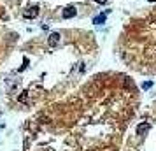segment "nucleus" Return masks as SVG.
Wrapping results in <instances>:
<instances>
[{
	"label": "nucleus",
	"instance_id": "7",
	"mask_svg": "<svg viewBox=\"0 0 156 151\" xmlns=\"http://www.w3.org/2000/svg\"><path fill=\"white\" fill-rule=\"evenodd\" d=\"M95 2H98V4H105L107 0H95Z\"/></svg>",
	"mask_w": 156,
	"mask_h": 151
},
{
	"label": "nucleus",
	"instance_id": "3",
	"mask_svg": "<svg viewBox=\"0 0 156 151\" xmlns=\"http://www.w3.org/2000/svg\"><path fill=\"white\" fill-rule=\"evenodd\" d=\"M37 14H39V9H37V7H30V11H26V12H25V18L30 19V18H35Z\"/></svg>",
	"mask_w": 156,
	"mask_h": 151
},
{
	"label": "nucleus",
	"instance_id": "6",
	"mask_svg": "<svg viewBox=\"0 0 156 151\" xmlns=\"http://www.w3.org/2000/svg\"><path fill=\"white\" fill-rule=\"evenodd\" d=\"M151 84H153V83H151V81H148V83L142 84V88H151Z\"/></svg>",
	"mask_w": 156,
	"mask_h": 151
},
{
	"label": "nucleus",
	"instance_id": "5",
	"mask_svg": "<svg viewBox=\"0 0 156 151\" xmlns=\"http://www.w3.org/2000/svg\"><path fill=\"white\" fill-rule=\"evenodd\" d=\"M93 23L95 25H102V23H105V14H102V16H97L93 19Z\"/></svg>",
	"mask_w": 156,
	"mask_h": 151
},
{
	"label": "nucleus",
	"instance_id": "2",
	"mask_svg": "<svg viewBox=\"0 0 156 151\" xmlns=\"http://www.w3.org/2000/svg\"><path fill=\"white\" fill-rule=\"evenodd\" d=\"M149 128H151V126H149L148 123H140V125L137 126V134H139V135L148 134V132H149Z\"/></svg>",
	"mask_w": 156,
	"mask_h": 151
},
{
	"label": "nucleus",
	"instance_id": "1",
	"mask_svg": "<svg viewBox=\"0 0 156 151\" xmlns=\"http://www.w3.org/2000/svg\"><path fill=\"white\" fill-rule=\"evenodd\" d=\"M48 44H49L51 48H56L58 44H60V34H56V32H55V34H51L49 39H48Z\"/></svg>",
	"mask_w": 156,
	"mask_h": 151
},
{
	"label": "nucleus",
	"instance_id": "4",
	"mask_svg": "<svg viewBox=\"0 0 156 151\" xmlns=\"http://www.w3.org/2000/svg\"><path fill=\"white\" fill-rule=\"evenodd\" d=\"M74 14H75V9H74V7H67L65 11H63V18H65V19L72 18Z\"/></svg>",
	"mask_w": 156,
	"mask_h": 151
}]
</instances>
